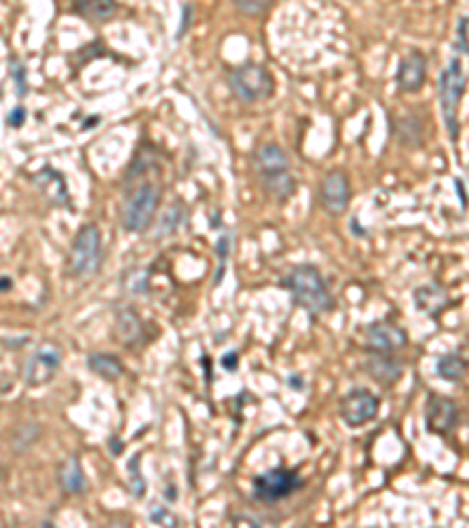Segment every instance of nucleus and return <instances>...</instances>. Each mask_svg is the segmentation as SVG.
Returning a JSON list of instances; mask_svg holds the SVG:
<instances>
[{
    "label": "nucleus",
    "instance_id": "1",
    "mask_svg": "<svg viewBox=\"0 0 469 528\" xmlns=\"http://www.w3.org/2000/svg\"><path fill=\"white\" fill-rule=\"evenodd\" d=\"M254 170L259 176L263 190L275 197L280 202H287L289 197L296 193V176L291 172V163L289 156L284 153L280 143H261L259 148L254 151Z\"/></svg>",
    "mask_w": 469,
    "mask_h": 528
},
{
    "label": "nucleus",
    "instance_id": "2",
    "mask_svg": "<svg viewBox=\"0 0 469 528\" xmlns=\"http://www.w3.org/2000/svg\"><path fill=\"white\" fill-rule=\"evenodd\" d=\"M282 287L291 291L298 307L310 315H324L336 307L333 293L328 289L324 275L312 263H300L287 277H282Z\"/></svg>",
    "mask_w": 469,
    "mask_h": 528
},
{
    "label": "nucleus",
    "instance_id": "3",
    "mask_svg": "<svg viewBox=\"0 0 469 528\" xmlns=\"http://www.w3.org/2000/svg\"><path fill=\"white\" fill-rule=\"evenodd\" d=\"M160 200H162V188L155 181H136L134 186L127 188L122 209H120V223L127 233H146L153 225V218L158 214Z\"/></svg>",
    "mask_w": 469,
    "mask_h": 528
},
{
    "label": "nucleus",
    "instance_id": "4",
    "mask_svg": "<svg viewBox=\"0 0 469 528\" xmlns=\"http://www.w3.org/2000/svg\"><path fill=\"white\" fill-rule=\"evenodd\" d=\"M104 261V242L101 233L94 223L83 225L71 242L69 261H66V273L76 280H90L101 270Z\"/></svg>",
    "mask_w": 469,
    "mask_h": 528
},
{
    "label": "nucleus",
    "instance_id": "5",
    "mask_svg": "<svg viewBox=\"0 0 469 528\" xmlns=\"http://www.w3.org/2000/svg\"><path fill=\"white\" fill-rule=\"evenodd\" d=\"M467 78L463 71L460 59H451V64L446 66V71L439 76V104H441L444 113V124L449 129L451 141H458L460 134V120H458V106L465 97Z\"/></svg>",
    "mask_w": 469,
    "mask_h": 528
},
{
    "label": "nucleus",
    "instance_id": "6",
    "mask_svg": "<svg viewBox=\"0 0 469 528\" xmlns=\"http://www.w3.org/2000/svg\"><path fill=\"white\" fill-rule=\"evenodd\" d=\"M228 85L242 104H259L273 97L275 80L270 71L261 64H242L230 71Z\"/></svg>",
    "mask_w": 469,
    "mask_h": 528
},
{
    "label": "nucleus",
    "instance_id": "7",
    "mask_svg": "<svg viewBox=\"0 0 469 528\" xmlns=\"http://www.w3.org/2000/svg\"><path fill=\"white\" fill-rule=\"evenodd\" d=\"M303 486H305V479L296 469L280 465V467H273V469H268V472H261L254 476V498L261 503H280Z\"/></svg>",
    "mask_w": 469,
    "mask_h": 528
},
{
    "label": "nucleus",
    "instance_id": "8",
    "mask_svg": "<svg viewBox=\"0 0 469 528\" xmlns=\"http://www.w3.org/2000/svg\"><path fill=\"white\" fill-rule=\"evenodd\" d=\"M380 399L366 387H352L340 399V418L348 428H362L378 416Z\"/></svg>",
    "mask_w": 469,
    "mask_h": 528
},
{
    "label": "nucleus",
    "instance_id": "9",
    "mask_svg": "<svg viewBox=\"0 0 469 528\" xmlns=\"http://www.w3.org/2000/svg\"><path fill=\"white\" fill-rule=\"evenodd\" d=\"M59 366H61V350L57 346H42L24 362L21 376L28 387H40L57 376Z\"/></svg>",
    "mask_w": 469,
    "mask_h": 528
},
{
    "label": "nucleus",
    "instance_id": "10",
    "mask_svg": "<svg viewBox=\"0 0 469 528\" xmlns=\"http://www.w3.org/2000/svg\"><path fill=\"white\" fill-rule=\"evenodd\" d=\"M317 197L326 214H331V216L345 214L348 204L352 200V186H350L348 174H343L340 170L328 172L324 179L319 181Z\"/></svg>",
    "mask_w": 469,
    "mask_h": 528
},
{
    "label": "nucleus",
    "instance_id": "11",
    "mask_svg": "<svg viewBox=\"0 0 469 528\" xmlns=\"http://www.w3.org/2000/svg\"><path fill=\"white\" fill-rule=\"evenodd\" d=\"M460 421V406L451 397L432 392L425 404V425L432 435H449Z\"/></svg>",
    "mask_w": 469,
    "mask_h": 528
},
{
    "label": "nucleus",
    "instance_id": "12",
    "mask_svg": "<svg viewBox=\"0 0 469 528\" xmlns=\"http://www.w3.org/2000/svg\"><path fill=\"white\" fill-rule=\"evenodd\" d=\"M113 334L117 343H122L124 348H141L148 343V332H146V322L134 307H120L115 312L113 319Z\"/></svg>",
    "mask_w": 469,
    "mask_h": 528
},
{
    "label": "nucleus",
    "instance_id": "13",
    "mask_svg": "<svg viewBox=\"0 0 469 528\" xmlns=\"http://www.w3.org/2000/svg\"><path fill=\"white\" fill-rule=\"evenodd\" d=\"M364 336L373 352H397L406 346V332L392 322H371L364 327Z\"/></svg>",
    "mask_w": 469,
    "mask_h": 528
},
{
    "label": "nucleus",
    "instance_id": "14",
    "mask_svg": "<svg viewBox=\"0 0 469 528\" xmlns=\"http://www.w3.org/2000/svg\"><path fill=\"white\" fill-rule=\"evenodd\" d=\"M427 80V57L422 52H410L399 61L397 69V87L399 92L413 94Z\"/></svg>",
    "mask_w": 469,
    "mask_h": 528
},
{
    "label": "nucleus",
    "instance_id": "15",
    "mask_svg": "<svg viewBox=\"0 0 469 528\" xmlns=\"http://www.w3.org/2000/svg\"><path fill=\"white\" fill-rule=\"evenodd\" d=\"M364 369L378 385L392 387L401 378V373H404V364H401L397 357H392V352H373V355L366 359Z\"/></svg>",
    "mask_w": 469,
    "mask_h": 528
},
{
    "label": "nucleus",
    "instance_id": "16",
    "mask_svg": "<svg viewBox=\"0 0 469 528\" xmlns=\"http://www.w3.org/2000/svg\"><path fill=\"white\" fill-rule=\"evenodd\" d=\"M31 181L38 186L42 193L47 195V202L52 204H66L69 209H73V202L69 197V186H66V179L52 167H42L38 174L31 176Z\"/></svg>",
    "mask_w": 469,
    "mask_h": 528
},
{
    "label": "nucleus",
    "instance_id": "17",
    "mask_svg": "<svg viewBox=\"0 0 469 528\" xmlns=\"http://www.w3.org/2000/svg\"><path fill=\"white\" fill-rule=\"evenodd\" d=\"M413 300L415 307L425 315H429L432 319H439L446 307H451V298L449 291H446L441 284H425V287H417L413 291Z\"/></svg>",
    "mask_w": 469,
    "mask_h": 528
},
{
    "label": "nucleus",
    "instance_id": "18",
    "mask_svg": "<svg viewBox=\"0 0 469 528\" xmlns=\"http://www.w3.org/2000/svg\"><path fill=\"white\" fill-rule=\"evenodd\" d=\"M390 129L392 136L404 146V148H420L425 143V134H422V120L415 115H390Z\"/></svg>",
    "mask_w": 469,
    "mask_h": 528
},
{
    "label": "nucleus",
    "instance_id": "19",
    "mask_svg": "<svg viewBox=\"0 0 469 528\" xmlns=\"http://www.w3.org/2000/svg\"><path fill=\"white\" fill-rule=\"evenodd\" d=\"M59 483H61V488L66 493H85L87 491V476L83 472V467H80V460L76 456L66 458L61 465H59Z\"/></svg>",
    "mask_w": 469,
    "mask_h": 528
},
{
    "label": "nucleus",
    "instance_id": "20",
    "mask_svg": "<svg viewBox=\"0 0 469 528\" xmlns=\"http://www.w3.org/2000/svg\"><path fill=\"white\" fill-rule=\"evenodd\" d=\"M87 369L104 380H117L124 373V364L111 352H92L87 357Z\"/></svg>",
    "mask_w": 469,
    "mask_h": 528
},
{
    "label": "nucleus",
    "instance_id": "21",
    "mask_svg": "<svg viewBox=\"0 0 469 528\" xmlns=\"http://www.w3.org/2000/svg\"><path fill=\"white\" fill-rule=\"evenodd\" d=\"M73 10L90 21H108L117 12L115 0H73Z\"/></svg>",
    "mask_w": 469,
    "mask_h": 528
},
{
    "label": "nucleus",
    "instance_id": "22",
    "mask_svg": "<svg viewBox=\"0 0 469 528\" xmlns=\"http://www.w3.org/2000/svg\"><path fill=\"white\" fill-rule=\"evenodd\" d=\"M467 373V359L458 352H449V355L437 359V376L449 383H460Z\"/></svg>",
    "mask_w": 469,
    "mask_h": 528
},
{
    "label": "nucleus",
    "instance_id": "23",
    "mask_svg": "<svg viewBox=\"0 0 469 528\" xmlns=\"http://www.w3.org/2000/svg\"><path fill=\"white\" fill-rule=\"evenodd\" d=\"M183 218H186V209H183L181 204H172V207L162 214L160 228L155 230V240L167 237V235H172V233L179 230V225L183 223Z\"/></svg>",
    "mask_w": 469,
    "mask_h": 528
},
{
    "label": "nucleus",
    "instance_id": "24",
    "mask_svg": "<svg viewBox=\"0 0 469 528\" xmlns=\"http://www.w3.org/2000/svg\"><path fill=\"white\" fill-rule=\"evenodd\" d=\"M122 287L127 289L129 293H134V296H138V293H148V270H127L124 273V277H120Z\"/></svg>",
    "mask_w": 469,
    "mask_h": 528
},
{
    "label": "nucleus",
    "instance_id": "25",
    "mask_svg": "<svg viewBox=\"0 0 469 528\" xmlns=\"http://www.w3.org/2000/svg\"><path fill=\"white\" fill-rule=\"evenodd\" d=\"M138 463H141V453L131 456L127 472H129V493L141 500V498L146 495V479H143V474L138 472Z\"/></svg>",
    "mask_w": 469,
    "mask_h": 528
},
{
    "label": "nucleus",
    "instance_id": "26",
    "mask_svg": "<svg viewBox=\"0 0 469 528\" xmlns=\"http://www.w3.org/2000/svg\"><path fill=\"white\" fill-rule=\"evenodd\" d=\"M230 240L232 235L225 233L221 240L216 242V256H218V270L214 275V284H221L225 277V268H228V254H230Z\"/></svg>",
    "mask_w": 469,
    "mask_h": 528
},
{
    "label": "nucleus",
    "instance_id": "27",
    "mask_svg": "<svg viewBox=\"0 0 469 528\" xmlns=\"http://www.w3.org/2000/svg\"><path fill=\"white\" fill-rule=\"evenodd\" d=\"M10 76L14 80V85H17V94L19 97H26L28 92V80H26V66L19 61L17 57H10Z\"/></svg>",
    "mask_w": 469,
    "mask_h": 528
},
{
    "label": "nucleus",
    "instance_id": "28",
    "mask_svg": "<svg viewBox=\"0 0 469 528\" xmlns=\"http://www.w3.org/2000/svg\"><path fill=\"white\" fill-rule=\"evenodd\" d=\"M232 5L237 7L239 12L249 14V17H259L273 5V0H232Z\"/></svg>",
    "mask_w": 469,
    "mask_h": 528
},
{
    "label": "nucleus",
    "instance_id": "29",
    "mask_svg": "<svg viewBox=\"0 0 469 528\" xmlns=\"http://www.w3.org/2000/svg\"><path fill=\"white\" fill-rule=\"evenodd\" d=\"M150 522L153 524H160V526H179V517L174 515L170 508H150Z\"/></svg>",
    "mask_w": 469,
    "mask_h": 528
},
{
    "label": "nucleus",
    "instance_id": "30",
    "mask_svg": "<svg viewBox=\"0 0 469 528\" xmlns=\"http://www.w3.org/2000/svg\"><path fill=\"white\" fill-rule=\"evenodd\" d=\"M458 38H456V52L460 54H467V17L463 14V17L458 19Z\"/></svg>",
    "mask_w": 469,
    "mask_h": 528
},
{
    "label": "nucleus",
    "instance_id": "31",
    "mask_svg": "<svg viewBox=\"0 0 469 528\" xmlns=\"http://www.w3.org/2000/svg\"><path fill=\"white\" fill-rule=\"evenodd\" d=\"M190 21H193V5L186 3V5H183V14H181V26H179V31H176V40H181L183 35L188 33Z\"/></svg>",
    "mask_w": 469,
    "mask_h": 528
},
{
    "label": "nucleus",
    "instance_id": "32",
    "mask_svg": "<svg viewBox=\"0 0 469 528\" xmlns=\"http://www.w3.org/2000/svg\"><path fill=\"white\" fill-rule=\"evenodd\" d=\"M24 120H26V108L24 106L12 108V113L7 115V124H10V127H21Z\"/></svg>",
    "mask_w": 469,
    "mask_h": 528
},
{
    "label": "nucleus",
    "instance_id": "33",
    "mask_svg": "<svg viewBox=\"0 0 469 528\" xmlns=\"http://www.w3.org/2000/svg\"><path fill=\"white\" fill-rule=\"evenodd\" d=\"M221 366H223V369L225 371H237V366H239V355H237V352H225V355L221 357Z\"/></svg>",
    "mask_w": 469,
    "mask_h": 528
},
{
    "label": "nucleus",
    "instance_id": "34",
    "mask_svg": "<svg viewBox=\"0 0 469 528\" xmlns=\"http://www.w3.org/2000/svg\"><path fill=\"white\" fill-rule=\"evenodd\" d=\"M456 193H458V197H460V207L463 209H467V190H465V179H456Z\"/></svg>",
    "mask_w": 469,
    "mask_h": 528
},
{
    "label": "nucleus",
    "instance_id": "35",
    "mask_svg": "<svg viewBox=\"0 0 469 528\" xmlns=\"http://www.w3.org/2000/svg\"><path fill=\"white\" fill-rule=\"evenodd\" d=\"M350 230L355 233L357 237H366V235H369V233H366V230H362V228H359V218H357V216H352V218H350Z\"/></svg>",
    "mask_w": 469,
    "mask_h": 528
},
{
    "label": "nucleus",
    "instance_id": "36",
    "mask_svg": "<svg viewBox=\"0 0 469 528\" xmlns=\"http://www.w3.org/2000/svg\"><path fill=\"white\" fill-rule=\"evenodd\" d=\"M12 289V277H0V291H10Z\"/></svg>",
    "mask_w": 469,
    "mask_h": 528
},
{
    "label": "nucleus",
    "instance_id": "37",
    "mask_svg": "<svg viewBox=\"0 0 469 528\" xmlns=\"http://www.w3.org/2000/svg\"><path fill=\"white\" fill-rule=\"evenodd\" d=\"M111 446H113V456H120V444H117L115 437H111Z\"/></svg>",
    "mask_w": 469,
    "mask_h": 528
},
{
    "label": "nucleus",
    "instance_id": "38",
    "mask_svg": "<svg viewBox=\"0 0 469 528\" xmlns=\"http://www.w3.org/2000/svg\"><path fill=\"white\" fill-rule=\"evenodd\" d=\"M289 385H293V387H303V383H300V378H289Z\"/></svg>",
    "mask_w": 469,
    "mask_h": 528
}]
</instances>
